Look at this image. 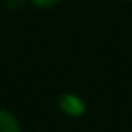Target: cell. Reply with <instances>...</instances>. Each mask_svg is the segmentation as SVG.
<instances>
[{
    "label": "cell",
    "instance_id": "277c9868",
    "mask_svg": "<svg viewBox=\"0 0 132 132\" xmlns=\"http://www.w3.org/2000/svg\"><path fill=\"white\" fill-rule=\"evenodd\" d=\"M121 2H132V0H121Z\"/></svg>",
    "mask_w": 132,
    "mask_h": 132
},
{
    "label": "cell",
    "instance_id": "7a4b0ae2",
    "mask_svg": "<svg viewBox=\"0 0 132 132\" xmlns=\"http://www.w3.org/2000/svg\"><path fill=\"white\" fill-rule=\"evenodd\" d=\"M0 132H24L18 116L4 107H0Z\"/></svg>",
    "mask_w": 132,
    "mask_h": 132
},
{
    "label": "cell",
    "instance_id": "6da1fadb",
    "mask_svg": "<svg viewBox=\"0 0 132 132\" xmlns=\"http://www.w3.org/2000/svg\"><path fill=\"white\" fill-rule=\"evenodd\" d=\"M58 109H60L63 114L71 116V118H80V116L85 114L87 103H85L83 98H80V96L74 94V92H63V94H60V98H58Z\"/></svg>",
    "mask_w": 132,
    "mask_h": 132
},
{
    "label": "cell",
    "instance_id": "3957f363",
    "mask_svg": "<svg viewBox=\"0 0 132 132\" xmlns=\"http://www.w3.org/2000/svg\"><path fill=\"white\" fill-rule=\"evenodd\" d=\"M26 2H29L36 9H53V7L60 6L63 0H26Z\"/></svg>",
    "mask_w": 132,
    "mask_h": 132
}]
</instances>
